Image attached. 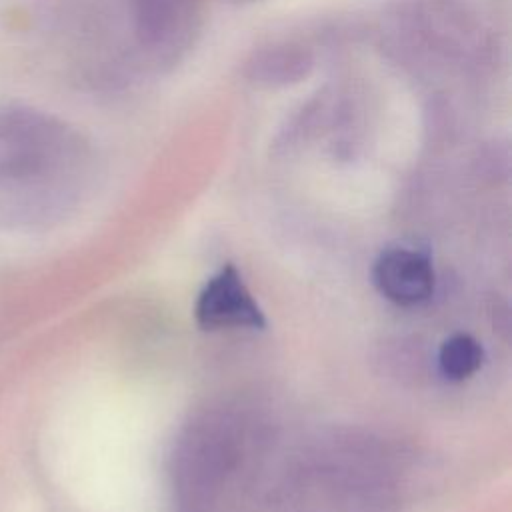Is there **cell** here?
I'll return each instance as SVG.
<instances>
[{
	"label": "cell",
	"mask_w": 512,
	"mask_h": 512,
	"mask_svg": "<svg viewBox=\"0 0 512 512\" xmlns=\"http://www.w3.org/2000/svg\"><path fill=\"white\" fill-rule=\"evenodd\" d=\"M202 24L204 0H74L76 68L100 86L170 72L194 48Z\"/></svg>",
	"instance_id": "1"
},
{
	"label": "cell",
	"mask_w": 512,
	"mask_h": 512,
	"mask_svg": "<svg viewBox=\"0 0 512 512\" xmlns=\"http://www.w3.org/2000/svg\"><path fill=\"white\" fill-rule=\"evenodd\" d=\"M90 168V142L74 126L34 108H0V226L58 214Z\"/></svg>",
	"instance_id": "2"
},
{
	"label": "cell",
	"mask_w": 512,
	"mask_h": 512,
	"mask_svg": "<svg viewBox=\"0 0 512 512\" xmlns=\"http://www.w3.org/2000/svg\"><path fill=\"white\" fill-rule=\"evenodd\" d=\"M410 54L480 74L494 62V42L460 0H406L396 12Z\"/></svg>",
	"instance_id": "3"
},
{
	"label": "cell",
	"mask_w": 512,
	"mask_h": 512,
	"mask_svg": "<svg viewBox=\"0 0 512 512\" xmlns=\"http://www.w3.org/2000/svg\"><path fill=\"white\" fill-rule=\"evenodd\" d=\"M194 318L202 330H260L266 326L260 306L232 264L220 268L204 284L194 304Z\"/></svg>",
	"instance_id": "4"
},
{
	"label": "cell",
	"mask_w": 512,
	"mask_h": 512,
	"mask_svg": "<svg viewBox=\"0 0 512 512\" xmlns=\"http://www.w3.org/2000/svg\"><path fill=\"white\" fill-rule=\"evenodd\" d=\"M372 282L386 300L398 306H418L432 296L436 276L426 254L396 246L376 258Z\"/></svg>",
	"instance_id": "5"
},
{
	"label": "cell",
	"mask_w": 512,
	"mask_h": 512,
	"mask_svg": "<svg viewBox=\"0 0 512 512\" xmlns=\"http://www.w3.org/2000/svg\"><path fill=\"white\" fill-rule=\"evenodd\" d=\"M314 52L298 42H274L254 50L242 68L244 78L258 88H286L306 80L314 70Z\"/></svg>",
	"instance_id": "6"
},
{
	"label": "cell",
	"mask_w": 512,
	"mask_h": 512,
	"mask_svg": "<svg viewBox=\"0 0 512 512\" xmlns=\"http://www.w3.org/2000/svg\"><path fill=\"white\" fill-rule=\"evenodd\" d=\"M484 362L482 344L464 332L448 336L438 350V370L452 382H462L474 376Z\"/></svg>",
	"instance_id": "7"
},
{
	"label": "cell",
	"mask_w": 512,
	"mask_h": 512,
	"mask_svg": "<svg viewBox=\"0 0 512 512\" xmlns=\"http://www.w3.org/2000/svg\"><path fill=\"white\" fill-rule=\"evenodd\" d=\"M236 2H252V0H236Z\"/></svg>",
	"instance_id": "8"
}]
</instances>
